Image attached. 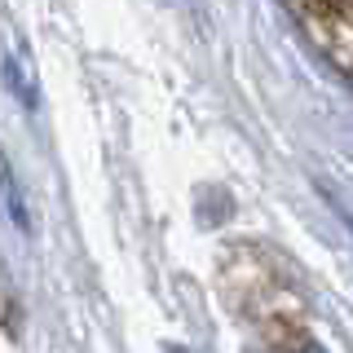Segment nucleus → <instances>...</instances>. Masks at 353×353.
<instances>
[{"mask_svg": "<svg viewBox=\"0 0 353 353\" xmlns=\"http://www.w3.org/2000/svg\"><path fill=\"white\" fill-rule=\"evenodd\" d=\"M172 353H181V349H172Z\"/></svg>", "mask_w": 353, "mask_h": 353, "instance_id": "f03ea898", "label": "nucleus"}, {"mask_svg": "<svg viewBox=\"0 0 353 353\" xmlns=\"http://www.w3.org/2000/svg\"><path fill=\"white\" fill-rule=\"evenodd\" d=\"M301 353H327V349H323V345H305Z\"/></svg>", "mask_w": 353, "mask_h": 353, "instance_id": "f257e3e1", "label": "nucleus"}]
</instances>
